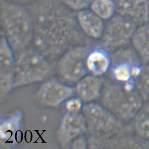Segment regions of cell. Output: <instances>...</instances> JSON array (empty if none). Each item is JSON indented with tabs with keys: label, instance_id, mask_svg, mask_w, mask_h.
I'll return each mask as SVG.
<instances>
[{
	"label": "cell",
	"instance_id": "obj_19",
	"mask_svg": "<svg viewBox=\"0 0 149 149\" xmlns=\"http://www.w3.org/2000/svg\"><path fill=\"white\" fill-rule=\"evenodd\" d=\"M90 10L103 20L107 21L116 13L114 0H93Z\"/></svg>",
	"mask_w": 149,
	"mask_h": 149
},
{
	"label": "cell",
	"instance_id": "obj_17",
	"mask_svg": "<svg viewBox=\"0 0 149 149\" xmlns=\"http://www.w3.org/2000/svg\"><path fill=\"white\" fill-rule=\"evenodd\" d=\"M131 43L143 64L149 62V22L137 27Z\"/></svg>",
	"mask_w": 149,
	"mask_h": 149
},
{
	"label": "cell",
	"instance_id": "obj_24",
	"mask_svg": "<svg viewBox=\"0 0 149 149\" xmlns=\"http://www.w3.org/2000/svg\"><path fill=\"white\" fill-rule=\"evenodd\" d=\"M73 145L74 146V148L86 149L87 146V141L86 139L83 137V136L81 135L80 138H79L74 141Z\"/></svg>",
	"mask_w": 149,
	"mask_h": 149
},
{
	"label": "cell",
	"instance_id": "obj_1",
	"mask_svg": "<svg viewBox=\"0 0 149 149\" xmlns=\"http://www.w3.org/2000/svg\"><path fill=\"white\" fill-rule=\"evenodd\" d=\"M28 10L33 20V48L46 58L56 57L71 42L81 40L85 35L77 13L60 0H39Z\"/></svg>",
	"mask_w": 149,
	"mask_h": 149
},
{
	"label": "cell",
	"instance_id": "obj_4",
	"mask_svg": "<svg viewBox=\"0 0 149 149\" xmlns=\"http://www.w3.org/2000/svg\"><path fill=\"white\" fill-rule=\"evenodd\" d=\"M101 97L102 105L127 123L132 121L144 102L136 87L114 81L104 83Z\"/></svg>",
	"mask_w": 149,
	"mask_h": 149
},
{
	"label": "cell",
	"instance_id": "obj_11",
	"mask_svg": "<svg viewBox=\"0 0 149 149\" xmlns=\"http://www.w3.org/2000/svg\"><path fill=\"white\" fill-rule=\"evenodd\" d=\"M74 89L56 80H50L43 83L39 89V97L43 104L56 107L70 99Z\"/></svg>",
	"mask_w": 149,
	"mask_h": 149
},
{
	"label": "cell",
	"instance_id": "obj_23",
	"mask_svg": "<svg viewBox=\"0 0 149 149\" xmlns=\"http://www.w3.org/2000/svg\"><path fill=\"white\" fill-rule=\"evenodd\" d=\"M82 101L79 97H73L68 100L65 104L66 110L71 112H80L82 107Z\"/></svg>",
	"mask_w": 149,
	"mask_h": 149
},
{
	"label": "cell",
	"instance_id": "obj_16",
	"mask_svg": "<svg viewBox=\"0 0 149 149\" xmlns=\"http://www.w3.org/2000/svg\"><path fill=\"white\" fill-rule=\"evenodd\" d=\"M77 19L80 29L86 36L92 39L101 38L105 23L91 10L77 11Z\"/></svg>",
	"mask_w": 149,
	"mask_h": 149
},
{
	"label": "cell",
	"instance_id": "obj_6",
	"mask_svg": "<svg viewBox=\"0 0 149 149\" xmlns=\"http://www.w3.org/2000/svg\"><path fill=\"white\" fill-rule=\"evenodd\" d=\"M110 72L114 82L129 87L135 82L143 64L132 47L127 46L113 52Z\"/></svg>",
	"mask_w": 149,
	"mask_h": 149
},
{
	"label": "cell",
	"instance_id": "obj_22",
	"mask_svg": "<svg viewBox=\"0 0 149 149\" xmlns=\"http://www.w3.org/2000/svg\"><path fill=\"white\" fill-rule=\"evenodd\" d=\"M68 8L73 11H79L90 7L93 0H60Z\"/></svg>",
	"mask_w": 149,
	"mask_h": 149
},
{
	"label": "cell",
	"instance_id": "obj_14",
	"mask_svg": "<svg viewBox=\"0 0 149 149\" xmlns=\"http://www.w3.org/2000/svg\"><path fill=\"white\" fill-rule=\"evenodd\" d=\"M104 84V81L100 77L86 75L77 82L75 91L84 103L94 102L101 97Z\"/></svg>",
	"mask_w": 149,
	"mask_h": 149
},
{
	"label": "cell",
	"instance_id": "obj_5",
	"mask_svg": "<svg viewBox=\"0 0 149 149\" xmlns=\"http://www.w3.org/2000/svg\"><path fill=\"white\" fill-rule=\"evenodd\" d=\"M51 65L47 58L34 48L19 52L16 59L14 86L36 83L50 74Z\"/></svg>",
	"mask_w": 149,
	"mask_h": 149
},
{
	"label": "cell",
	"instance_id": "obj_21",
	"mask_svg": "<svg viewBox=\"0 0 149 149\" xmlns=\"http://www.w3.org/2000/svg\"><path fill=\"white\" fill-rule=\"evenodd\" d=\"M135 86L144 101L149 100V62L143 64L135 82Z\"/></svg>",
	"mask_w": 149,
	"mask_h": 149
},
{
	"label": "cell",
	"instance_id": "obj_15",
	"mask_svg": "<svg viewBox=\"0 0 149 149\" xmlns=\"http://www.w3.org/2000/svg\"><path fill=\"white\" fill-rule=\"evenodd\" d=\"M107 49L104 47L90 49L87 55L86 64L91 74L101 77L110 69L112 58Z\"/></svg>",
	"mask_w": 149,
	"mask_h": 149
},
{
	"label": "cell",
	"instance_id": "obj_2",
	"mask_svg": "<svg viewBox=\"0 0 149 149\" xmlns=\"http://www.w3.org/2000/svg\"><path fill=\"white\" fill-rule=\"evenodd\" d=\"M1 24L3 32L13 50L21 52L32 41L33 23L26 8L6 0L0 2Z\"/></svg>",
	"mask_w": 149,
	"mask_h": 149
},
{
	"label": "cell",
	"instance_id": "obj_18",
	"mask_svg": "<svg viewBox=\"0 0 149 149\" xmlns=\"http://www.w3.org/2000/svg\"><path fill=\"white\" fill-rule=\"evenodd\" d=\"M130 124L134 133L149 142V100L144 102Z\"/></svg>",
	"mask_w": 149,
	"mask_h": 149
},
{
	"label": "cell",
	"instance_id": "obj_13",
	"mask_svg": "<svg viewBox=\"0 0 149 149\" xmlns=\"http://www.w3.org/2000/svg\"><path fill=\"white\" fill-rule=\"evenodd\" d=\"M116 149H149V142L141 138L130 127L123 132L103 141L99 148Z\"/></svg>",
	"mask_w": 149,
	"mask_h": 149
},
{
	"label": "cell",
	"instance_id": "obj_7",
	"mask_svg": "<svg viewBox=\"0 0 149 149\" xmlns=\"http://www.w3.org/2000/svg\"><path fill=\"white\" fill-rule=\"evenodd\" d=\"M137 27L130 19L116 13L105 23L101 38L102 47L114 52L129 46Z\"/></svg>",
	"mask_w": 149,
	"mask_h": 149
},
{
	"label": "cell",
	"instance_id": "obj_3",
	"mask_svg": "<svg viewBox=\"0 0 149 149\" xmlns=\"http://www.w3.org/2000/svg\"><path fill=\"white\" fill-rule=\"evenodd\" d=\"M82 113L90 134L89 145L92 148H99L103 141L130 127V123L122 121L104 107L94 102L83 105Z\"/></svg>",
	"mask_w": 149,
	"mask_h": 149
},
{
	"label": "cell",
	"instance_id": "obj_9",
	"mask_svg": "<svg viewBox=\"0 0 149 149\" xmlns=\"http://www.w3.org/2000/svg\"><path fill=\"white\" fill-rule=\"evenodd\" d=\"M3 33L1 34L0 47L1 61V90L6 94L14 86L16 60L13 49Z\"/></svg>",
	"mask_w": 149,
	"mask_h": 149
},
{
	"label": "cell",
	"instance_id": "obj_8",
	"mask_svg": "<svg viewBox=\"0 0 149 149\" xmlns=\"http://www.w3.org/2000/svg\"><path fill=\"white\" fill-rule=\"evenodd\" d=\"M90 47L80 45L73 47L64 53L58 61L60 74L69 82H77L88 72L86 60Z\"/></svg>",
	"mask_w": 149,
	"mask_h": 149
},
{
	"label": "cell",
	"instance_id": "obj_20",
	"mask_svg": "<svg viewBox=\"0 0 149 149\" xmlns=\"http://www.w3.org/2000/svg\"><path fill=\"white\" fill-rule=\"evenodd\" d=\"M21 116L18 113L6 119L1 123L0 135L3 140H8L16 133L19 127Z\"/></svg>",
	"mask_w": 149,
	"mask_h": 149
},
{
	"label": "cell",
	"instance_id": "obj_10",
	"mask_svg": "<svg viewBox=\"0 0 149 149\" xmlns=\"http://www.w3.org/2000/svg\"><path fill=\"white\" fill-rule=\"evenodd\" d=\"M116 13L138 26L149 22V0H114Z\"/></svg>",
	"mask_w": 149,
	"mask_h": 149
},
{
	"label": "cell",
	"instance_id": "obj_12",
	"mask_svg": "<svg viewBox=\"0 0 149 149\" xmlns=\"http://www.w3.org/2000/svg\"><path fill=\"white\" fill-rule=\"evenodd\" d=\"M86 131V122L83 113L68 111L62 120L58 133L60 141L63 143H67Z\"/></svg>",
	"mask_w": 149,
	"mask_h": 149
}]
</instances>
